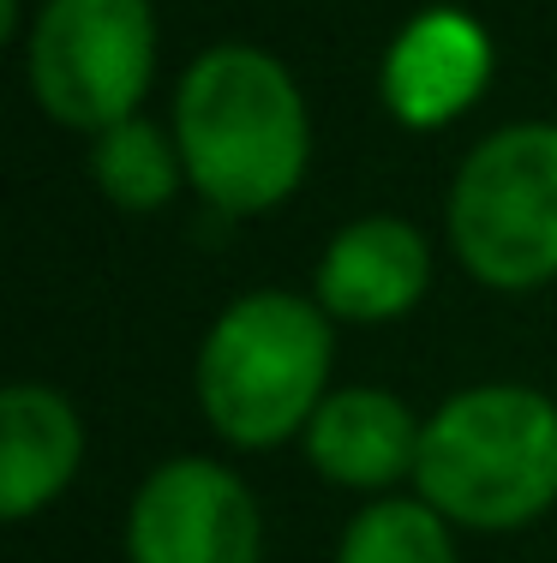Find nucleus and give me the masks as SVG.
I'll return each instance as SVG.
<instances>
[{
  "label": "nucleus",
  "mask_w": 557,
  "mask_h": 563,
  "mask_svg": "<svg viewBox=\"0 0 557 563\" xmlns=\"http://www.w3.org/2000/svg\"><path fill=\"white\" fill-rule=\"evenodd\" d=\"M175 139L192 192L222 217L288 205L312 163V114L294 73L252 43H216L180 73Z\"/></svg>",
  "instance_id": "nucleus-1"
},
{
  "label": "nucleus",
  "mask_w": 557,
  "mask_h": 563,
  "mask_svg": "<svg viewBox=\"0 0 557 563\" xmlns=\"http://www.w3.org/2000/svg\"><path fill=\"white\" fill-rule=\"evenodd\" d=\"M336 318L307 294L258 288L222 306L198 347V408L234 450H276L307 438L318 401L330 396Z\"/></svg>",
  "instance_id": "nucleus-2"
},
{
  "label": "nucleus",
  "mask_w": 557,
  "mask_h": 563,
  "mask_svg": "<svg viewBox=\"0 0 557 563\" xmlns=\"http://www.w3.org/2000/svg\"><path fill=\"white\" fill-rule=\"evenodd\" d=\"M414 492L444 521L515 533L557 504V401L527 384L449 396L420 438Z\"/></svg>",
  "instance_id": "nucleus-3"
},
{
  "label": "nucleus",
  "mask_w": 557,
  "mask_h": 563,
  "mask_svg": "<svg viewBox=\"0 0 557 563\" xmlns=\"http://www.w3.org/2000/svg\"><path fill=\"white\" fill-rule=\"evenodd\" d=\"M449 246L492 294L557 282V120L498 126L449 180Z\"/></svg>",
  "instance_id": "nucleus-4"
},
{
  "label": "nucleus",
  "mask_w": 557,
  "mask_h": 563,
  "mask_svg": "<svg viewBox=\"0 0 557 563\" xmlns=\"http://www.w3.org/2000/svg\"><path fill=\"white\" fill-rule=\"evenodd\" d=\"M24 73L36 109L97 139L102 126L138 114L156 78L151 0H43L24 36Z\"/></svg>",
  "instance_id": "nucleus-5"
},
{
  "label": "nucleus",
  "mask_w": 557,
  "mask_h": 563,
  "mask_svg": "<svg viewBox=\"0 0 557 563\" xmlns=\"http://www.w3.org/2000/svg\"><path fill=\"white\" fill-rule=\"evenodd\" d=\"M258 498L234 467L175 455L151 467L126 509V563H258Z\"/></svg>",
  "instance_id": "nucleus-6"
},
{
  "label": "nucleus",
  "mask_w": 557,
  "mask_h": 563,
  "mask_svg": "<svg viewBox=\"0 0 557 563\" xmlns=\"http://www.w3.org/2000/svg\"><path fill=\"white\" fill-rule=\"evenodd\" d=\"M492 85V36L461 7H426L396 31L383 55L378 90L383 109L414 132H437L461 120Z\"/></svg>",
  "instance_id": "nucleus-7"
},
{
  "label": "nucleus",
  "mask_w": 557,
  "mask_h": 563,
  "mask_svg": "<svg viewBox=\"0 0 557 563\" xmlns=\"http://www.w3.org/2000/svg\"><path fill=\"white\" fill-rule=\"evenodd\" d=\"M432 288V246L408 217H360L318 252L312 300L336 324H396Z\"/></svg>",
  "instance_id": "nucleus-8"
},
{
  "label": "nucleus",
  "mask_w": 557,
  "mask_h": 563,
  "mask_svg": "<svg viewBox=\"0 0 557 563\" xmlns=\"http://www.w3.org/2000/svg\"><path fill=\"white\" fill-rule=\"evenodd\" d=\"M420 438H426V420L402 396L371 390V384H348V390H330L318 401V413L307 426V462L330 486L378 492L383 498L402 479H414Z\"/></svg>",
  "instance_id": "nucleus-9"
},
{
  "label": "nucleus",
  "mask_w": 557,
  "mask_h": 563,
  "mask_svg": "<svg viewBox=\"0 0 557 563\" xmlns=\"http://www.w3.org/2000/svg\"><path fill=\"white\" fill-rule=\"evenodd\" d=\"M85 462V426L73 401L48 384H7L0 390V516L31 521L73 486Z\"/></svg>",
  "instance_id": "nucleus-10"
},
{
  "label": "nucleus",
  "mask_w": 557,
  "mask_h": 563,
  "mask_svg": "<svg viewBox=\"0 0 557 563\" xmlns=\"http://www.w3.org/2000/svg\"><path fill=\"white\" fill-rule=\"evenodd\" d=\"M90 180L121 210H163L186 180V156L175 126H156L151 114H126L90 139Z\"/></svg>",
  "instance_id": "nucleus-11"
},
{
  "label": "nucleus",
  "mask_w": 557,
  "mask_h": 563,
  "mask_svg": "<svg viewBox=\"0 0 557 563\" xmlns=\"http://www.w3.org/2000/svg\"><path fill=\"white\" fill-rule=\"evenodd\" d=\"M456 521H444L437 509L420 498H371L360 516L342 528L336 563H456Z\"/></svg>",
  "instance_id": "nucleus-12"
}]
</instances>
